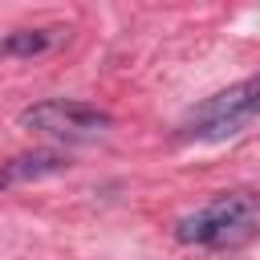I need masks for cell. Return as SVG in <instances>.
Listing matches in <instances>:
<instances>
[{
	"label": "cell",
	"instance_id": "cell-4",
	"mask_svg": "<svg viewBox=\"0 0 260 260\" xmlns=\"http://www.w3.org/2000/svg\"><path fill=\"white\" fill-rule=\"evenodd\" d=\"M69 171V154L61 150H28V154H16L0 167V179L12 187V183H32V179H49V175H61Z\"/></svg>",
	"mask_w": 260,
	"mask_h": 260
},
{
	"label": "cell",
	"instance_id": "cell-2",
	"mask_svg": "<svg viewBox=\"0 0 260 260\" xmlns=\"http://www.w3.org/2000/svg\"><path fill=\"white\" fill-rule=\"evenodd\" d=\"M260 118V73L203 98L195 110L183 114V122L175 126L179 142H223L232 134H240L244 126H252Z\"/></svg>",
	"mask_w": 260,
	"mask_h": 260
},
{
	"label": "cell",
	"instance_id": "cell-6",
	"mask_svg": "<svg viewBox=\"0 0 260 260\" xmlns=\"http://www.w3.org/2000/svg\"><path fill=\"white\" fill-rule=\"evenodd\" d=\"M0 57H4V49H0Z\"/></svg>",
	"mask_w": 260,
	"mask_h": 260
},
{
	"label": "cell",
	"instance_id": "cell-5",
	"mask_svg": "<svg viewBox=\"0 0 260 260\" xmlns=\"http://www.w3.org/2000/svg\"><path fill=\"white\" fill-rule=\"evenodd\" d=\"M53 41H57V28H16L0 41V49H4V57H37Z\"/></svg>",
	"mask_w": 260,
	"mask_h": 260
},
{
	"label": "cell",
	"instance_id": "cell-3",
	"mask_svg": "<svg viewBox=\"0 0 260 260\" xmlns=\"http://www.w3.org/2000/svg\"><path fill=\"white\" fill-rule=\"evenodd\" d=\"M24 130L32 134H49V138H98L114 126V114L110 110H98L89 102H77V98H45V102H32L20 110L16 118Z\"/></svg>",
	"mask_w": 260,
	"mask_h": 260
},
{
	"label": "cell",
	"instance_id": "cell-1",
	"mask_svg": "<svg viewBox=\"0 0 260 260\" xmlns=\"http://www.w3.org/2000/svg\"><path fill=\"white\" fill-rule=\"evenodd\" d=\"M260 236V191H219L175 223V240L207 252H236Z\"/></svg>",
	"mask_w": 260,
	"mask_h": 260
}]
</instances>
